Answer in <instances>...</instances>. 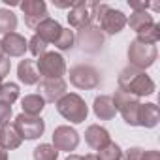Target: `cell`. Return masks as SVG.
Returning a JSON list of instances; mask_svg holds the SVG:
<instances>
[{"instance_id":"83f0119b","label":"cell","mask_w":160,"mask_h":160,"mask_svg":"<svg viewBox=\"0 0 160 160\" xmlns=\"http://www.w3.org/2000/svg\"><path fill=\"white\" fill-rule=\"evenodd\" d=\"M73 43H75V34H73V30H70V28H62L60 36H58L57 42H55L57 49H60V51H68V49H72Z\"/></svg>"},{"instance_id":"3957f363","label":"cell","mask_w":160,"mask_h":160,"mask_svg":"<svg viewBox=\"0 0 160 160\" xmlns=\"http://www.w3.org/2000/svg\"><path fill=\"white\" fill-rule=\"evenodd\" d=\"M96 8H98V2H92V0H75V4L68 12L70 27H73L77 30L91 27L96 17Z\"/></svg>"},{"instance_id":"7402d4cb","label":"cell","mask_w":160,"mask_h":160,"mask_svg":"<svg viewBox=\"0 0 160 160\" xmlns=\"http://www.w3.org/2000/svg\"><path fill=\"white\" fill-rule=\"evenodd\" d=\"M152 23H154V19H152V15H151L147 10L134 12V13L130 15V19H126V25H130V28H132V30H136V32H139V30H143V28L151 27Z\"/></svg>"},{"instance_id":"e0dca14e","label":"cell","mask_w":160,"mask_h":160,"mask_svg":"<svg viewBox=\"0 0 160 160\" xmlns=\"http://www.w3.org/2000/svg\"><path fill=\"white\" fill-rule=\"evenodd\" d=\"M23 143V138L19 136L15 124H2L0 126V147L4 151H13V149H19Z\"/></svg>"},{"instance_id":"6da1fadb","label":"cell","mask_w":160,"mask_h":160,"mask_svg":"<svg viewBox=\"0 0 160 160\" xmlns=\"http://www.w3.org/2000/svg\"><path fill=\"white\" fill-rule=\"evenodd\" d=\"M119 89L136 96V98H141V96H151L156 89L154 81L143 72V70H138L134 66H126L124 70H121L119 73Z\"/></svg>"},{"instance_id":"8992f818","label":"cell","mask_w":160,"mask_h":160,"mask_svg":"<svg viewBox=\"0 0 160 160\" xmlns=\"http://www.w3.org/2000/svg\"><path fill=\"white\" fill-rule=\"evenodd\" d=\"M36 70L43 79H62V75L66 73V60L60 53L49 51L43 53L40 60H36Z\"/></svg>"},{"instance_id":"44dd1931","label":"cell","mask_w":160,"mask_h":160,"mask_svg":"<svg viewBox=\"0 0 160 160\" xmlns=\"http://www.w3.org/2000/svg\"><path fill=\"white\" fill-rule=\"evenodd\" d=\"M21 108H23V113H25V115L40 117V113H42L43 108H45V100H43L40 94H27V96L21 100Z\"/></svg>"},{"instance_id":"ba28073f","label":"cell","mask_w":160,"mask_h":160,"mask_svg":"<svg viewBox=\"0 0 160 160\" xmlns=\"http://www.w3.org/2000/svg\"><path fill=\"white\" fill-rule=\"evenodd\" d=\"M70 83L75 89L91 91L100 85V73L96 72V68H92L89 64H77V66L70 68Z\"/></svg>"},{"instance_id":"9c48e42d","label":"cell","mask_w":160,"mask_h":160,"mask_svg":"<svg viewBox=\"0 0 160 160\" xmlns=\"http://www.w3.org/2000/svg\"><path fill=\"white\" fill-rule=\"evenodd\" d=\"M15 128L23 139H38L45 132V121L42 117H30V115H17L15 117Z\"/></svg>"},{"instance_id":"52a82bcc","label":"cell","mask_w":160,"mask_h":160,"mask_svg":"<svg viewBox=\"0 0 160 160\" xmlns=\"http://www.w3.org/2000/svg\"><path fill=\"white\" fill-rule=\"evenodd\" d=\"M113 104H115V109L122 115L124 122L130 124V126H138V113H139V98L124 92V91H115V94L111 96Z\"/></svg>"},{"instance_id":"f546056e","label":"cell","mask_w":160,"mask_h":160,"mask_svg":"<svg viewBox=\"0 0 160 160\" xmlns=\"http://www.w3.org/2000/svg\"><path fill=\"white\" fill-rule=\"evenodd\" d=\"M143 151L145 149H141V147H130L128 151H124L121 160H141L143 158Z\"/></svg>"},{"instance_id":"4dcf8cb0","label":"cell","mask_w":160,"mask_h":160,"mask_svg":"<svg viewBox=\"0 0 160 160\" xmlns=\"http://www.w3.org/2000/svg\"><path fill=\"white\" fill-rule=\"evenodd\" d=\"M10 119H12V106L6 102H0V126L8 124Z\"/></svg>"},{"instance_id":"d4e9b609","label":"cell","mask_w":160,"mask_h":160,"mask_svg":"<svg viewBox=\"0 0 160 160\" xmlns=\"http://www.w3.org/2000/svg\"><path fill=\"white\" fill-rule=\"evenodd\" d=\"M32 156H34V160H57L58 158V151L51 143H40L34 149Z\"/></svg>"},{"instance_id":"603a6c76","label":"cell","mask_w":160,"mask_h":160,"mask_svg":"<svg viewBox=\"0 0 160 160\" xmlns=\"http://www.w3.org/2000/svg\"><path fill=\"white\" fill-rule=\"evenodd\" d=\"M15 27H17V17H15V13L10 12V10L0 8V34L15 32Z\"/></svg>"},{"instance_id":"ffe728a7","label":"cell","mask_w":160,"mask_h":160,"mask_svg":"<svg viewBox=\"0 0 160 160\" xmlns=\"http://www.w3.org/2000/svg\"><path fill=\"white\" fill-rule=\"evenodd\" d=\"M17 77L19 81L25 83V85H38L40 83V73L36 70V64L28 58L21 60L19 66H17Z\"/></svg>"},{"instance_id":"8fae6325","label":"cell","mask_w":160,"mask_h":160,"mask_svg":"<svg viewBox=\"0 0 160 160\" xmlns=\"http://www.w3.org/2000/svg\"><path fill=\"white\" fill-rule=\"evenodd\" d=\"M23 13H25V25L28 28H36L42 21H45L49 15H47V6L43 0H25V2L19 4Z\"/></svg>"},{"instance_id":"cb8c5ba5","label":"cell","mask_w":160,"mask_h":160,"mask_svg":"<svg viewBox=\"0 0 160 160\" xmlns=\"http://www.w3.org/2000/svg\"><path fill=\"white\" fill-rule=\"evenodd\" d=\"M136 40H139V42H143V43H151V45H154V43L160 40V25L152 23L151 27H147V28L139 30Z\"/></svg>"},{"instance_id":"f1b7e54d","label":"cell","mask_w":160,"mask_h":160,"mask_svg":"<svg viewBox=\"0 0 160 160\" xmlns=\"http://www.w3.org/2000/svg\"><path fill=\"white\" fill-rule=\"evenodd\" d=\"M47 45L49 43H45L42 38H38L36 34L30 38V42H28V51L34 55V57H42L43 53H47Z\"/></svg>"},{"instance_id":"7a4b0ae2","label":"cell","mask_w":160,"mask_h":160,"mask_svg":"<svg viewBox=\"0 0 160 160\" xmlns=\"http://www.w3.org/2000/svg\"><path fill=\"white\" fill-rule=\"evenodd\" d=\"M57 111L66 121H70L73 124H79V122L87 121V115H89V108H87L85 100L75 92H66L57 102Z\"/></svg>"},{"instance_id":"7c38bea8","label":"cell","mask_w":160,"mask_h":160,"mask_svg":"<svg viewBox=\"0 0 160 160\" xmlns=\"http://www.w3.org/2000/svg\"><path fill=\"white\" fill-rule=\"evenodd\" d=\"M77 145H79V134L72 126L62 124V126L55 128V132H53V147L57 151L70 152V151H75Z\"/></svg>"},{"instance_id":"8d00e7d4","label":"cell","mask_w":160,"mask_h":160,"mask_svg":"<svg viewBox=\"0 0 160 160\" xmlns=\"http://www.w3.org/2000/svg\"><path fill=\"white\" fill-rule=\"evenodd\" d=\"M0 58H4V49H2V43H0Z\"/></svg>"},{"instance_id":"d590c367","label":"cell","mask_w":160,"mask_h":160,"mask_svg":"<svg viewBox=\"0 0 160 160\" xmlns=\"http://www.w3.org/2000/svg\"><path fill=\"white\" fill-rule=\"evenodd\" d=\"M83 160H98V156H96V154H85Z\"/></svg>"},{"instance_id":"5b68a950","label":"cell","mask_w":160,"mask_h":160,"mask_svg":"<svg viewBox=\"0 0 160 160\" xmlns=\"http://www.w3.org/2000/svg\"><path fill=\"white\" fill-rule=\"evenodd\" d=\"M96 17L100 23V30L106 34H119L126 27V15L121 10H113L108 4H98Z\"/></svg>"},{"instance_id":"277c9868","label":"cell","mask_w":160,"mask_h":160,"mask_svg":"<svg viewBox=\"0 0 160 160\" xmlns=\"http://www.w3.org/2000/svg\"><path fill=\"white\" fill-rule=\"evenodd\" d=\"M158 57V51H156V45H151V43H143L139 40H132L130 45H128V60H130V66L138 68V70H143L152 66L154 60Z\"/></svg>"},{"instance_id":"d6986e66","label":"cell","mask_w":160,"mask_h":160,"mask_svg":"<svg viewBox=\"0 0 160 160\" xmlns=\"http://www.w3.org/2000/svg\"><path fill=\"white\" fill-rule=\"evenodd\" d=\"M160 121V109L156 104H141L138 113V126L154 128Z\"/></svg>"},{"instance_id":"e575fe53","label":"cell","mask_w":160,"mask_h":160,"mask_svg":"<svg viewBox=\"0 0 160 160\" xmlns=\"http://www.w3.org/2000/svg\"><path fill=\"white\" fill-rule=\"evenodd\" d=\"M66 160H83V156H79V154H70Z\"/></svg>"},{"instance_id":"74e56055","label":"cell","mask_w":160,"mask_h":160,"mask_svg":"<svg viewBox=\"0 0 160 160\" xmlns=\"http://www.w3.org/2000/svg\"><path fill=\"white\" fill-rule=\"evenodd\" d=\"M0 87H2V77H0Z\"/></svg>"},{"instance_id":"ac0fdd59","label":"cell","mask_w":160,"mask_h":160,"mask_svg":"<svg viewBox=\"0 0 160 160\" xmlns=\"http://www.w3.org/2000/svg\"><path fill=\"white\" fill-rule=\"evenodd\" d=\"M92 111H94V115H96L100 121H111V119L117 115L115 104H113L111 96H108V94H100V96L94 98Z\"/></svg>"},{"instance_id":"9a60e30c","label":"cell","mask_w":160,"mask_h":160,"mask_svg":"<svg viewBox=\"0 0 160 160\" xmlns=\"http://www.w3.org/2000/svg\"><path fill=\"white\" fill-rule=\"evenodd\" d=\"M85 141H87V145H89L91 149L100 151L102 147H106V145L111 141V136H109V132H108L104 126H100V124H91V126L85 130Z\"/></svg>"},{"instance_id":"5bb4252c","label":"cell","mask_w":160,"mask_h":160,"mask_svg":"<svg viewBox=\"0 0 160 160\" xmlns=\"http://www.w3.org/2000/svg\"><path fill=\"white\" fill-rule=\"evenodd\" d=\"M2 43V49H4V55L10 57H23L25 51L28 49V42L25 40V36H21L19 32H10V34H4V38L0 40Z\"/></svg>"},{"instance_id":"484cf974","label":"cell","mask_w":160,"mask_h":160,"mask_svg":"<svg viewBox=\"0 0 160 160\" xmlns=\"http://www.w3.org/2000/svg\"><path fill=\"white\" fill-rule=\"evenodd\" d=\"M96 156H98V160H121L122 158V151H121V147L115 141H109L106 147H102L98 151Z\"/></svg>"},{"instance_id":"4316f807","label":"cell","mask_w":160,"mask_h":160,"mask_svg":"<svg viewBox=\"0 0 160 160\" xmlns=\"http://www.w3.org/2000/svg\"><path fill=\"white\" fill-rule=\"evenodd\" d=\"M19 98V87L15 83H2L0 87V102H6V104H13Z\"/></svg>"},{"instance_id":"2e32d148","label":"cell","mask_w":160,"mask_h":160,"mask_svg":"<svg viewBox=\"0 0 160 160\" xmlns=\"http://www.w3.org/2000/svg\"><path fill=\"white\" fill-rule=\"evenodd\" d=\"M36 36L38 38H42L45 43H55L57 42V38L60 36V32H62V27H60V23L58 21H55V19H51V17H47L45 21H42L36 28Z\"/></svg>"},{"instance_id":"30bf717a","label":"cell","mask_w":160,"mask_h":160,"mask_svg":"<svg viewBox=\"0 0 160 160\" xmlns=\"http://www.w3.org/2000/svg\"><path fill=\"white\" fill-rule=\"evenodd\" d=\"M77 43L81 45V51L83 53H96L102 49L104 42H106V36L104 32L100 30V27H85L81 30H77V36H75Z\"/></svg>"},{"instance_id":"1f68e13d","label":"cell","mask_w":160,"mask_h":160,"mask_svg":"<svg viewBox=\"0 0 160 160\" xmlns=\"http://www.w3.org/2000/svg\"><path fill=\"white\" fill-rule=\"evenodd\" d=\"M10 70H12V60L8 58V57H4V58H0V77H6L8 73H10Z\"/></svg>"},{"instance_id":"4fadbf2b","label":"cell","mask_w":160,"mask_h":160,"mask_svg":"<svg viewBox=\"0 0 160 160\" xmlns=\"http://www.w3.org/2000/svg\"><path fill=\"white\" fill-rule=\"evenodd\" d=\"M66 81L64 79H42L40 81V96L45 102H58L66 94Z\"/></svg>"},{"instance_id":"d6a6232c","label":"cell","mask_w":160,"mask_h":160,"mask_svg":"<svg viewBox=\"0 0 160 160\" xmlns=\"http://www.w3.org/2000/svg\"><path fill=\"white\" fill-rule=\"evenodd\" d=\"M141 160H160V152L158 151H143Z\"/></svg>"},{"instance_id":"836d02e7","label":"cell","mask_w":160,"mask_h":160,"mask_svg":"<svg viewBox=\"0 0 160 160\" xmlns=\"http://www.w3.org/2000/svg\"><path fill=\"white\" fill-rule=\"evenodd\" d=\"M0 160H8V151H4L0 147Z\"/></svg>"}]
</instances>
